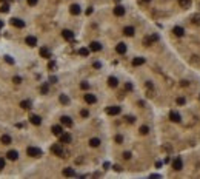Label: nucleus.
<instances>
[{"label":"nucleus","instance_id":"obj_1","mask_svg":"<svg viewBox=\"0 0 200 179\" xmlns=\"http://www.w3.org/2000/svg\"><path fill=\"white\" fill-rule=\"evenodd\" d=\"M26 153H28V156H31V158H40V156H42V150L37 148V147H28V148H26Z\"/></svg>","mask_w":200,"mask_h":179},{"label":"nucleus","instance_id":"obj_2","mask_svg":"<svg viewBox=\"0 0 200 179\" xmlns=\"http://www.w3.org/2000/svg\"><path fill=\"white\" fill-rule=\"evenodd\" d=\"M51 151L55 154V156H60V158H65V151H63V148L60 144H54V145L51 147Z\"/></svg>","mask_w":200,"mask_h":179},{"label":"nucleus","instance_id":"obj_3","mask_svg":"<svg viewBox=\"0 0 200 179\" xmlns=\"http://www.w3.org/2000/svg\"><path fill=\"white\" fill-rule=\"evenodd\" d=\"M120 111H122V108L117 107V105H113V107L106 108V114H109V116H117V114H120Z\"/></svg>","mask_w":200,"mask_h":179},{"label":"nucleus","instance_id":"obj_4","mask_svg":"<svg viewBox=\"0 0 200 179\" xmlns=\"http://www.w3.org/2000/svg\"><path fill=\"white\" fill-rule=\"evenodd\" d=\"M62 36H63V39L68 40V42H72V40H74V33H72L71 30H63V31H62Z\"/></svg>","mask_w":200,"mask_h":179},{"label":"nucleus","instance_id":"obj_5","mask_svg":"<svg viewBox=\"0 0 200 179\" xmlns=\"http://www.w3.org/2000/svg\"><path fill=\"white\" fill-rule=\"evenodd\" d=\"M155 40H159V36H157V34L149 36V37H145V39H143V45H145V47H149L151 43L155 42Z\"/></svg>","mask_w":200,"mask_h":179},{"label":"nucleus","instance_id":"obj_6","mask_svg":"<svg viewBox=\"0 0 200 179\" xmlns=\"http://www.w3.org/2000/svg\"><path fill=\"white\" fill-rule=\"evenodd\" d=\"M60 122H62V125H65L68 128L72 127V119H71L69 116H62V117H60Z\"/></svg>","mask_w":200,"mask_h":179},{"label":"nucleus","instance_id":"obj_7","mask_svg":"<svg viewBox=\"0 0 200 179\" xmlns=\"http://www.w3.org/2000/svg\"><path fill=\"white\" fill-rule=\"evenodd\" d=\"M11 23H12V26H16V28H25V22L22 20V19H11Z\"/></svg>","mask_w":200,"mask_h":179},{"label":"nucleus","instance_id":"obj_8","mask_svg":"<svg viewBox=\"0 0 200 179\" xmlns=\"http://www.w3.org/2000/svg\"><path fill=\"white\" fill-rule=\"evenodd\" d=\"M182 167H183L182 158H176V159H174V162H172V168H174L176 171H179V170H182Z\"/></svg>","mask_w":200,"mask_h":179},{"label":"nucleus","instance_id":"obj_9","mask_svg":"<svg viewBox=\"0 0 200 179\" xmlns=\"http://www.w3.org/2000/svg\"><path fill=\"white\" fill-rule=\"evenodd\" d=\"M85 102L89 103V105H92V103L97 102V97H96L94 94H91V93H86V94H85Z\"/></svg>","mask_w":200,"mask_h":179},{"label":"nucleus","instance_id":"obj_10","mask_svg":"<svg viewBox=\"0 0 200 179\" xmlns=\"http://www.w3.org/2000/svg\"><path fill=\"white\" fill-rule=\"evenodd\" d=\"M69 13H71L72 16H79V14L82 13V9H80L79 5H71V6H69Z\"/></svg>","mask_w":200,"mask_h":179},{"label":"nucleus","instance_id":"obj_11","mask_svg":"<svg viewBox=\"0 0 200 179\" xmlns=\"http://www.w3.org/2000/svg\"><path fill=\"white\" fill-rule=\"evenodd\" d=\"M100 49H102V45H100L99 42H91V43H89V51H92V53H99Z\"/></svg>","mask_w":200,"mask_h":179},{"label":"nucleus","instance_id":"obj_12","mask_svg":"<svg viewBox=\"0 0 200 179\" xmlns=\"http://www.w3.org/2000/svg\"><path fill=\"white\" fill-rule=\"evenodd\" d=\"M59 137H60V144H69L71 142V134H68V133H62Z\"/></svg>","mask_w":200,"mask_h":179},{"label":"nucleus","instance_id":"obj_13","mask_svg":"<svg viewBox=\"0 0 200 179\" xmlns=\"http://www.w3.org/2000/svg\"><path fill=\"white\" fill-rule=\"evenodd\" d=\"M114 16H117V17L125 16V8H123L122 5H117L116 8H114Z\"/></svg>","mask_w":200,"mask_h":179},{"label":"nucleus","instance_id":"obj_14","mask_svg":"<svg viewBox=\"0 0 200 179\" xmlns=\"http://www.w3.org/2000/svg\"><path fill=\"white\" fill-rule=\"evenodd\" d=\"M169 119H171L172 122H180V120H182L180 114L177 113V111H169Z\"/></svg>","mask_w":200,"mask_h":179},{"label":"nucleus","instance_id":"obj_15","mask_svg":"<svg viewBox=\"0 0 200 179\" xmlns=\"http://www.w3.org/2000/svg\"><path fill=\"white\" fill-rule=\"evenodd\" d=\"M6 158H8L9 161H17V158H18V153H17L16 150H9V151L6 153Z\"/></svg>","mask_w":200,"mask_h":179},{"label":"nucleus","instance_id":"obj_16","mask_svg":"<svg viewBox=\"0 0 200 179\" xmlns=\"http://www.w3.org/2000/svg\"><path fill=\"white\" fill-rule=\"evenodd\" d=\"M25 42H26V45H28V47H31V48H33V47H35V45H37V39H35V37H34V36H28V37H26V40H25Z\"/></svg>","mask_w":200,"mask_h":179},{"label":"nucleus","instance_id":"obj_17","mask_svg":"<svg viewBox=\"0 0 200 179\" xmlns=\"http://www.w3.org/2000/svg\"><path fill=\"white\" fill-rule=\"evenodd\" d=\"M29 122H31L33 125H40V124H42V117L37 116V114H33V116L29 117Z\"/></svg>","mask_w":200,"mask_h":179},{"label":"nucleus","instance_id":"obj_18","mask_svg":"<svg viewBox=\"0 0 200 179\" xmlns=\"http://www.w3.org/2000/svg\"><path fill=\"white\" fill-rule=\"evenodd\" d=\"M51 131H52L54 136H60V134L63 133V127H62V125H54V127L51 128Z\"/></svg>","mask_w":200,"mask_h":179},{"label":"nucleus","instance_id":"obj_19","mask_svg":"<svg viewBox=\"0 0 200 179\" xmlns=\"http://www.w3.org/2000/svg\"><path fill=\"white\" fill-rule=\"evenodd\" d=\"M116 51L118 53V54H125V53H126V45H125L123 42H120V43L116 47Z\"/></svg>","mask_w":200,"mask_h":179},{"label":"nucleus","instance_id":"obj_20","mask_svg":"<svg viewBox=\"0 0 200 179\" xmlns=\"http://www.w3.org/2000/svg\"><path fill=\"white\" fill-rule=\"evenodd\" d=\"M145 63V57H134L133 59V65L134 66H140Z\"/></svg>","mask_w":200,"mask_h":179},{"label":"nucleus","instance_id":"obj_21","mask_svg":"<svg viewBox=\"0 0 200 179\" xmlns=\"http://www.w3.org/2000/svg\"><path fill=\"white\" fill-rule=\"evenodd\" d=\"M40 56H42V57H45V59H49V57H51V51L48 48H45V47H43V48H40Z\"/></svg>","mask_w":200,"mask_h":179},{"label":"nucleus","instance_id":"obj_22","mask_svg":"<svg viewBox=\"0 0 200 179\" xmlns=\"http://www.w3.org/2000/svg\"><path fill=\"white\" fill-rule=\"evenodd\" d=\"M172 33L176 34L177 37H182V36H183V34H185V30H183V28H182V26H174V30H172Z\"/></svg>","mask_w":200,"mask_h":179},{"label":"nucleus","instance_id":"obj_23","mask_svg":"<svg viewBox=\"0 0 200 179\" xmlns=\"http://www.w3.org/2000/svg\"><path fill=\"white\" fill-rule=\"evenodd\" d=\"M134 33H135V30H134L133 26H126V28L123 30V34H125V36H128V37H133Z\"/></svg>","mask_w":200,"mask_h":179},{"label":"nucleus","instance_id":"obj_24","mask_svg":"<svg viewBox=\"0 0 200 179\" xmlns=\"http://www.w3.org/2000/svg\"><path fill=\"white\" fill-rule=\"evenodd\" d=\"M0 141H2V144L9 145V144H11V136H9V134H3V136L0 137Z\"/></svg>","mask_w":200,"mask_h":179},{"label":"nucleus","instance_id":"obj_25","mask_svg":"<svg viewBox=\"0 0 200 179\" xmlns=\"http://www.w3.org/2000/svg\"><path fill=\"white\" fill-rule=\"evenodd\" d=\"M108 85H109L111 88H116L117 85H118V80H117L116 77H113V76H111V77L108 79Z\"/></svg>","mask_w":200,"mask_h":179},{"label":"nucleus","instance_id":"obj_26","mask_svg":"<svg viewBox=\"0 0 200 179\" xmlns=\"http://www.w3.org/2000/svg\"><path fill=\"white\" fill-rule=\"evenodd\" d=\"M20 107H22L23 110H29V108H31V102H29V100H22V102H20Z\"/></svg>","mask_w":200,"mask_h":179},{"label":"nucleus","instance_id":"obj_27","mask_svg":"<svg viewBox=\"0 0 200 179\" xmlns=\"http://www.w3.org/2000/svg\"><path fill=\"white\" fill-rule=\"evenodd\" d=\"M59 100H60V103H63V105H68V103H69V97H68L66 94H60Z\"/></svg>","mask_w":200,"mask_h":179},{"label":"nucleus","instance_id":"obj_28","mask_svg":"<svg viewBox=\"0 0 200 179\" xmlns=\"http://www.w3.org/2000/svg\"><path fill=\"white\" fill-rule=\"evenodd\" d=\"M179 5L182 8H189L191 6V0H179Z\"/></svg>","mask_w":200,"mask_h":179},{"label":"nucleus","instance_id":"obj_29","mask_svg":"<svg viewBox=\"0 0 200 179\" xmlns=\"http://www.w3.org/2000/svg\"><path fill=\"white\" fill-rule=\"evenodd\" d=\"M89 145L91 147H99L100 145V139L99 137H92V139L89 141Z\"/></svg>","mask_w":200,"mask_h":179},{"label":"nucleus","instance_id":"obj_30","mask_svg":"<svg viewBox=\"0 0 200 179\" xmlns=\"http://www.w3.org/2000/svg\"><path fill=\"white\" fill-rule=\"evenodd\" d=\"M63 175H65V176H76V171H74L72 168H65V170H63Z\"/></svg>","mask_w":200,"mask_h":179},{"label":"nucleus","instance_id":"obj_31","mask_svg":"<svg viewBox=\"0 0 200 179\" xmlns=\"http://www.w3.org/2000/svg\"><path fill=\"white\" fill-rule=\"evenodd\" d=\"M48 91H49V86H48V83H43V85L40 86V93H42V94H48Z\"/></svg>","mask_w":200,"mask_h":179},{"label":"nucleus","instance_id":"obj_32","mask_svg":"<svg viewBox=\"0 0 200 179\" xmlns=\"http://www.w3.org/2000/svg\"><path fill=\"white\" fill-rule=\"evenodd\" d=\"M79 54H80V56H83V57H86V56L89 54V48H80V49H79Z\"/></svg>","mask_w":200,"mask_h":179},{"label":"nucleus","instance_id":"obj_33","mask_svg":"<svg viewBox=\"0 0 200 179\" xmlns=\"http://www.w3.org/2000/svg\"><path fill=\"white\" fill-rule=\"evenodd\" d=\"M3 59H5V62H6L8 65H14V59H12L11 56H5Z\"/></svg>","mask_w":200,"mask_h":179},{"label":"nucleus","instance_id":"obj_34","mask_svg":"<svg viewBox=\"0 0 200 179\" xmlns=\"http://www.w3.org/2000/svg\"><path fill=\"white\" fill-rule=\"evenodd\" d=\"M8 11H9V5H8V3H5V5L0 6V13H5V14H6Z\"/></svg>","mask_w":200,"mask_h":179},{"label":"nucleus","instance_id":"obj_35","mask_svg":"<svg viewBox=\"0 0 200 179\" xmlns=\"http://www.w3.org/2000/svg\"><path fill=\"white\" fill-rule=\"evenodd\" d=\"M149 133V128L146 127V125H143V127H140V134H148Z\"/></svg>","mask_w":200,"mask_h":179},{"label":"nucleus","instance_id":"obj_36","mask_svg":"<svg viewBox=\"0 0 200 179\" xmlns=\"http://www.w3.org/2000/svg\"><path fill=\"white\" fill-rule=\"evenodd\" d=\"M191 22H192V23H196V25H200V16H192Z\"/></svg>","mask_w":200,"mask_h":179},{"label":"nucleus","instance_id":"obj_37","mask_svg":"<svg viewBox=\"0 0 200 179\" xmlns=\"http://www.w3.org/2000/svg\"><path fill=\"white\" fill-rule=\"evenodd\" d=\"M125 119H126L128 124H134V122H135V117H134V116H126Z\"/></svg>","mask_w":200,"mask_h":179},{"label":"nucleus","instance_id":"obj_38","mask_svg":"<svg viewBox=\"0 0 200 179\" xmlns=\"http://www.w3.org/2000/svg\"><path fill=\"white\" fill-rule=\"evenodd\" d=\"M55 62H52V60H51L49 63H48V70H51V71H54V70H55Z\"/></svg>","mask_w":200,"mask_h":179},{"label":"nucleus","instance_id":"obj_39","mask_svg":"<svg viewBox=\"0 0 200 179\" xmlns=\"http://www.w3.org/2000/svg\"><path fill=\"white\" fill-rule=\"evenodd\" d=\"M176 102H177V105H185V102H186V100H185V97H177Z\"/></svg>","mask_w":200,"mask_h":179},{"label":"nucleus","instance_id":"obj_40","mask_svg":"<svg viewBox=\"0 0 200 179\" xmlns=\"http://www.w3.org/2000/svg\"><path fill=\"white\" fill-rule=\"evenodd\" d=\"M80 88H82V90H88V88H89V83H88V82H82V83H80Z\"/></svg>","mask_w":200,"mask_h":179},{"label":"nucleus","instance_id":"obj_41","mask_svg":"<svg viewBox=\"0 0 200 179\" xmlns=\"http://www.w3.org/2000/svg\"><path fill=\"white\" fill-rule=\"evenodd\" d=\"M116 142H117V144H122V142H123V136L117 134V136H116Z\"/></svg>","mask_w":200,"mask_h":179},{"label":"nucleus","instance_id":"obj_42","mask_svg":"<svg viewBox=\"0 0 200 179\" xmlns=\"http://www.w3.org/2000/svg\"><path fill=\"white\" fill-rule=\"evenodd\" d=\"M80 116H82V117H88V116H89V111H88V110H82V111H80Z\"/></svg>","mask_w":200,"mask_h":179},{"label":"nucleus","instance_id":"obj_43","mask_svg":"<svg viewBox=\"0 0 200 179\" xmlns=\"http://www.w3.org/2000/svg\"><path fill=\"white\" fill-rule=\"evenodd\" d=\"M5 168V158H0V171Z\"/></svg>","mask_w":200,"mask_h":179},{"label":"nucleus","instance_id":"obj_44","mask_svg":"<svg viewBox=\"0 0 200 179\" xmlns=\"http://www.w3.org/2000/svg\"><path fill=\"white\" fill-rule=\"evenodd\" d=\"M123 158H125V159H131V153H129V151H125V153H123Z\"/></svg>","mask_w":200,"mask_h":179},{"label":"nucleus","instance_id":"obj_45","mask_svg":"<svg viewBox=\"0 0 200 179\" xmlns=\"http://www.w3.org/2000/svg\"><path fill=\"white\" fill-rule=\"evenodd\" d=\"M28 2V5L29 6H34V5H37V0H26Z\"/></svg>","mask_w":200,"mask_h":179},{"label":"nucleus","instance_id":"obj_46","mask_svg":"<svg viewBox=\"0 0 200 179\" xmlns=\"http://www.w3.org/2000/svg\"><path fill=\"white\" fill-rule=\"evenodd\" d=\"M12 82H14V83H20V82H22V77H18V76H16V77L12 79Z\"/></svg>","mask_w":200,"mask_h":179},{"label":"nucleus","instance_id":"obj_47","mask_svg":"<svg viewBox=\"0 0 200 179\" xmlns=\"http://www.w3.org/2000/svg\"><path fill=\"white\" fill-rule=\"evenodd\" d=\"M125 88H126L128 91H131V90H133V85H131V83H126V85H125Z\"/></svg>","mask_w":200,"mask_h":179},{"label":"nucleus","instance_id":"obj_48","mask_svg":"<svg viewBox=\"0 0 200 179\" xmlns=\"http://www.w3.org/2000/svg\"><path fill=\"white\" fill-rule=\"evenodd\" d=\"M86 14H88V16H91V14H92V8H91V6L86 9Z\"/></svg>","mask_w":200,"mask_h":179},{"label":"nucleus","instance_id":"obj_49","mask_svg":"<svg viewBox=\"0 0 200 179\" xmlns=\"http://www.w3.org/2000/svg\"><path fill=\"white\" fill-rule=\"evenodd\" d=\"M114 170H116V171H120V170H122V167H120V165H114Z\"/></svg>","mask_w":200,"mask_h":179},{"label":"nucleus","instance_id":"obj_50","mask_svg":"<svg viewBox=\"0 0 200 179\" xmlns=\"http://www.w3.org/2000/svg\"><path fill=\"white\" fill-rule=\"evenodd\" d=\"M100 66H102L100 65V62H94V68H100Z\"/></svg>","mask_w":200,"mask_h":179},{"label":"nucleus","instance_id":"obj_51","mask_svg":"<svg viewBox=\"0 0 200 179\" xmlns=\"http://www.w3.org/2000/svg\"><path fill=\"white\" fill-rule=\"evenodd\" d=\"M49 82H52V83H55V82H57V79H55V77H49Z\"/></svg>","mask_w":200,"mask_h":179},{"label":"nucleus","instance_id":"obj_52","mask_svg":"<svg viewBox=\"0 0 200 179\" xmlns=\"http://www.w3.org/2000/svg\"><path fill=\"white\" fill-rule=\"evenodd\" d=\"M139 2H140V3H149L151 0H139Z\"/></svg>","mask_w":200,"mask_h":179},{"label":"nucleus","instance_id":"obj_53","mask_svg":"<svg viewBox=\"0 0 200 179\" xmlns=\"http://www.w3.org/2000/svg\"><path fill=\"white\" fill-rule=\"evenodd\" d=\"M3 25H5V23H3V22L0 20V28H3Z\"/></svg>","mask_w":200,"mask_h":179},{"label":"nucleus","instance_id":"obj_54","mask_svg":"<svg viewBox=\"0 0 200 179\" xmlns=\"http://www.w3.org/2000/svg\"><path fill=\"white\" fill-rule=\"evenodd\" d=\"M116 2H120V0H116Z\"/></svg>","mask_w":200,"mask_h":179}]
</instances>
